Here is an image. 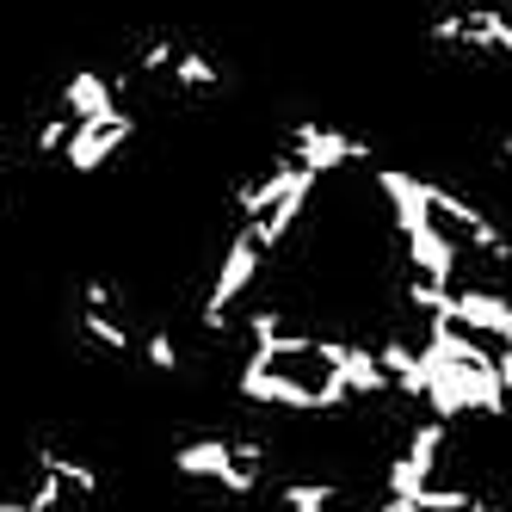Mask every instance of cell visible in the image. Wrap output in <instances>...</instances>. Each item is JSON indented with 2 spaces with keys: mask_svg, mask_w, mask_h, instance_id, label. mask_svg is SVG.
Instances as JSON below:
<instances>
[{
  "mask_svg": "<svg viewBox=\"0 0 512 512\" xmlns=\"http://www.w3.org/2000/svg\"><path fill=\"white\" fill-rule=\"evenodd\" d=\"M81 334L99 346V352H112V358H124V352H136V334L112 315V309H81Z\"/></svg>",
  "mask_w": 512,
  "mask_h": 512,
  "instance_id": "7",
  "label": "cell"
},
{
  "mask_svg": "<svg viewBox=\"0 0 512 512\" xmlns=\"http://www.w3.org/2000/svg\"><path fill=\"white\" fill-rule=\"evenodd\" d=\"M167 75H173V87H179V93H210V87H223V68H216L204 50H173Z\"/></svg>",
  "mask_w": 512,
  "mask_h": 512,
  "instance_id": "6",
  "label": "cell"
},
{
  "mask_svg": "<svg viewBox=\"0 0 512 512\" xmlns=\"http://www.w3.org/2000/svg\"><path fill=\"white\" fill-rule=\"evenodd\" d=\"M216 512H235V506H216Z\"/></svg>",
  "mask_w": 512,
  "mask_h": 512,
  "instance_id": "12",
  "label": "cell"
},
{
  "mask_svg": "<svg viewBox=\"0 0 512 512\" xmlns=\"http://www.w3.org/2000/svg\"><path fill=\"white\" fill-rule=\"evenodd\" d=\"M68 130H75V118H68V112H62V118H50V124L38 130V155H62V142H68Z\"/></svg>",
  "mask_w": 512,
  "mask_h": 512,
  "instance_id": "11",
  "label": "cell"
},
{
  "mask_svg": "<svg viewBox=\"0 0 512 512\" xmlns=\"http://www.w3.org/2000/svg\"><path fill=\"white\" fill-rule=\"evenodd\" d=\"M130 136H136V118L124 112V105L112 118H81L75 130H68V142H62V161H68V173H99Z\"/></svg>",
  "mask_w": 512,
  "mask_h": 512,
  "instance_id": "3",
  "label": "cell"
},
{
  "mask_svg": "<svg viewBox=\"0 0 512 512\" xmlns=\"http://www.w3.org/2000/svg\"><path fill=\"white\" fill-rule=\"evenodd\" d=\"M278 506L284 512H334L340 506V482H284Z\"/></svg>",
  "mask_w": 512,
  "mask_h": 512,
  "instance_id": "8",
  "label": "cell"
},
{
  "mask_svg": "<svg viewBox=\"0 0 512 512\" xmlns=\"http://www.w3.org/2000/svg\"><path fill=\"white\" fill-rule=\"evenodd\" d=\"M364 155H371V149H364L358 136H346V130H327V124H297V130H290V161L309 167L315 179L340 173V167H352Z\"/></svg>",
  "mask_w": 512,
  "mask_h": 512,
  "instance_id": "4",
  "label": "cell"
},
{
  "mask_svg": "<svg viewBox=\"0 0 512 512\" xmlns=\"http://www.w3.org/2000/svg\"><path fill=\"white\" fill-rule=\"evenodd\" d=\"M500 512H506V506H500Z\"/></svg>",
  "mask_w": 512,
  "mask_h": 512,
  "instance_id": "14",
  "label": "cell"
},
{
  "mask_svg": "<svg viewBox=\"0 0 512 512\" xmlns=\"http://www.w3.org/2000/svg\"><path fill=\"white\" fill-rule=\"evenodd\" d=\"M173 469L186 475V482H216V488L235 494V500H247L253 488H260V475H266V469L241 463L229 438H186V445L173 451Z\"/></svg>",
  "mask_w": 512,
  "mask_h": 512,
  "instance_id": "2",
  "label": "cell"
},
{
  "mask_svg": "<svg viewBox=\"0 0 512 512\" xmlns=\"http://www.w3.org/2000/svg\"><path fill=\"white\" fill-rule=\"evenodd\" d=\"M62 112L68 118H112L118 112V81H105L99 68H81V75H68V87H62Z\"/></svg>",
  "mask_w": 512,
  "mask_h": 512,
  "instance_id": "5",
  "label": "cell"
},
{
  "mask_svg": "<svg viewBox=\"0 0 512 512\" xmlns=\"http://www.w3.org/2000/svg\"><path fill=\"white\" fill-rule=\"evenodd\" d=\"M142 358H149L155 364V371H179V346H173V334H149V340H142Z\"/></svg>",
  "mask_w": 512,
  "mask_h": 512,
  "instance_id": "9",
  "label": "cell"
},
{
  "mask_svg": "<svg viewBox=\"0 0 512 512\" xmlns=\"http://www.w3.org/2000/svg\"><path fill=\"white\" fill-rule=\"evenodd\" d=\"M0 167H7V161H0Z\"/></svg>",
  "mask_w": 512,
  "mask_h": 512,
  "instance_id": "13",
  "label": "cell"
},
{
  "mask_svg": "<svg viewBox=\"0 0 512 512\" xmlns=\"http://www.w3.org/2000/svg\"><path fill=\"white\" fill-rule=\"evenodd\" d=\"M260 266H266V247L260 241H253V229L241 223L235 229V241L223 247V266H216V284H210V297H204V327H210V334H223V327H229V309L247 297V290H253V278H260Z\"/></svg>",
  "mask_w": 512,
  "mask_h": 512,
  "instance_id": "1",
  "label": "cell"
},
{
  "mask_svg": "<svg viewBox=\"0 0 512 512\" xmlns=\"http://www.w3.org/2000/svg\"><path fill=\"white\" fill-rule=\"evenodd\" d=\"M173 50H179V44L155 38L149 50H136V68H142V75H167V62H173Z\"/></svg>",
  "mask_w": 512,
  "mask_h": 512,
  "instance_id": "10",
  "label": "cell"
}]
</instances>
